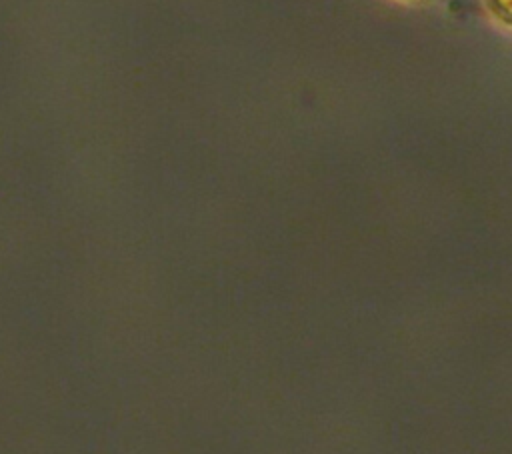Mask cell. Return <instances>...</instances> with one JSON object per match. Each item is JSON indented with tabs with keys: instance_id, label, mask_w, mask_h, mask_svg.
Wrapping results in <instances>:
<instances>
[{
	"instance_id": "1",
	"label": "cell",
	"mask_w": 512,
	"mask_h": 454,
	"mask_svg": "<svg viewBox=\"0 0 512 454\" xmlns=\"http://www.w3.org/2000/svg\"><path fill=\"white\" fill-rule=\"evenodd\" d=\"M488 12L500 20L504 26H508L510 22V0H484Z\"/></svg>"
},
{
	"instance_id": "2",
	"label": "cell",
	"mask_w": 512,
	"mask_h": 454,
	"mask_svg": "<svg viewBox=\"0 0 512 454\" xmlns=\"http://www.w3.org/2000/svg\"><path fill=\"white\" fill-rule=\"evenodd\" d=\"M404 2H426V0H404Z\"/></svg>"
}]
</instances>
